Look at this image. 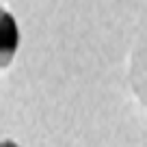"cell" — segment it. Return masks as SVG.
I'll return each instance as SVG.
<instances>
[{
	"label": "cell",
	"mask_w": 147,
	"mask_h": 147,
	"mask_svg": "<svg viewBox=\"0 0 147 147\" xmlns=\"http://www.w3.org/2000/svg\"><path fill=\"white\" fill-rule=\"evenodd\" d=\"M20 46V30L15 18L0 9V67H5L13 61L15 52Z\"/></svg>",
	"instance_id": "6da1fadb"
},
{
	"label": "cell",
	"mask_w": 147,
	"mask_h": 147,
	"mask_svg": "<svg viewBox=\"0 0 147 147\" xmlns=\"http://www.w3.org/2000/svg\"><path fill=\"white\" fill-rule=\"evenodd\" d=\"M0 147H20V145H15L13 141H5V143H0Z\"/></svg>",
	"instance_id": "7a4b0ae2"
}]
</instances>
